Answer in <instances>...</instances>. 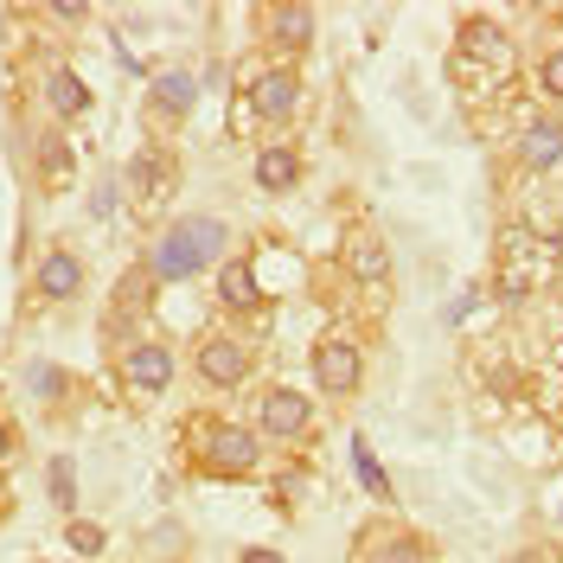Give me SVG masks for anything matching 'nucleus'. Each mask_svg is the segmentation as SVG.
Listing matches in <instances>:
<instances>
[{
  "mask_svg": "<svg viewBox=\"0 0 563 563\" xmlns=\"http://www.w3.org/2000/svg\"><path fill=\"white\" fill-rule=\"evenodd\" d=\"M563 269V256L551 238H531V231H506L499 238V295H531V288H551V276Z\"/></svg>",
  "mask_w": 563,
  "mask_h": 563,
  "instance_id": "4",
  "label": "nucleus"
},
{
  "mask_svg": "<svg viewBox=\"0 0 563 563\" xmlns=\"http://www.w3.org/2000/svg\"><path fill=\"white\" fill-rule=\"evenodd\" d=\"M263 435H269V442H308V435H314V410H308V397L288 390V385L263 390Z\"/></svg>",
  "mask_w": 563,
  "mask_h": 563,
  "instance_id": "9",
  "label": "nucleus"
},
{
  "mask_svg": "<svg viewBox=\"0 0 563 563\" xmlns=\"http://www.w3.org/2000/svg\"><path fill=\"white\" fill-rule=\"evenodd\" d=\"M512 563H563V551H558V544H526Z\"/></svg>",
  "mask_w": 563,
  "mask_h": 563,
  "instance_id": "26",
  "label": "nucleus"
},
{
  "mask_svg": "<svg viewBox=\"0 0 563 563\" xmlns=\"http://www.w3.org/2000/svg\"><path fill=\"white\" fill-rule=\"evenodd\" d=\"M244 563H282L276 551H263V544H256V551H244Z\"/></svg>",
  "mask_w": 563,
  "mask_h": 563,
  "instance_id": "28",
  "label": "nucleus"
},
{
  "mask_svg": "<svg viewBox=\"0 0 563 563\" xmlns=\"http://www.w3.org/2000/svg\"><path fill=\"white\" fill-rule=\"evenodd\" d=\"M7 506H13V499H7V493H0V519H7Z\"/></svg>",
  "mask_w": 563,
  "mask_h": 563,
  "instance_id": "29",
  "label": "nucleus"
},
{
  "mask_svg": "<svg viewBox=\"0 0 563 563\" xmlns=\"http://www.w3.org/2000/svg\"><path fill=\"white\" fill-rule=\"evenodd\" d=\"M174 385V352L161 346V340H135V346L122 352V390L147 404V397H161V390Z\"/></svg>",
  "mask_w": 563,
  "mask_h": 563,
  "instance_id": "7",
  "label": "nucleus"
},
{
  "mask_svg": "<svg viewBox=\"0 0 563 563\" xmlns=\"http://www.w3.org/2000/svg\"><path fill=\"white\" fill-rule=\"evenodd\" d=\"M45 103H52V115H65V122H77V115L90 109V90L77 84V70L52 65V70H45Z\"/></svg>",
  "mask_w": 563,
  "mask_h": 563,
  "instance_id": "17",
  "label": "nucleus"
},
{
  "mask_svg": "<svg viewBox=\"0 0 563 563\" xmlns=\"http://www.w3.org/2000/svg\"><path fill=\"white\" fill-rule=\"evenodd\" d=\"M77 288H84V263H77L70 250H52V256L38 263V295H45V301H77Z\"/></svg>",
  "mask_w": 563,
  "mask_h": 563,
  "instance_id": "15",
  "label": "nucleus"
},
{
  "mask_svg": "<svg viewBox=\"0 0 563 563\" xmlns=\"http://www.w3.org/2000/svg\"><path fill=\"white\" fill-rule=\"evenodd\" d=\"M314 378L327 397H352V390L365 385V352L352 346V340H320L314 346Z\"/></svg>",
  "mask_w": 563,
  "mask_h": 563,
  "instance_id": "10",
  "label": "nucleus"
},
{
  "mask_svg": "<svg viewBox=\"0 0 563 563\" xmlns=\"http://www.w3.org/2000/svg\"><path fill=\"white\" fill-rule=\"evenodd\" d=\"M199 103V84L186 77V70H167V77H154V90H147V115H161V122H179L186 109Z\"/></svg>",
  "mask_w": 563,
  "mask_h": 563,
  "instance_id": "14",
  "label": "nucleus"
},
{
  "mask_svg": "<svg viewBox=\"0 0 563 563\" xmlns=\"http://www.w3.org/2000/svg\"><path fill=\"white\" fill-rule=\"evenodd\" d=\"M352 467H358V481H365V487L378 493V499H390V481H385V467H378V455H372L365 442H352Z\"/></svg>",
  "mask_w": 563,
  "mask_h": 563,
  "instance_id": "23",
  "label": "nucleus"
},
{
  "mask_svg": "<svg viewBox=\"0 0 563 563\" xmlns=\"http://www.w3.org/2000/svg\"><path fill=\"white\" fill-rule=\"evenodd\" d=\"M256 186H263V192L301 186V154H295V147H263V154H256Z\"/></svg>",
  "mask_w": 563,
  "mask_h": 563,
  "instance_id": "18",
  "label": "nucleus"
},
{
  "mask_svg": "<svg viewBox=\"0 0 563 563\" xmlns=\"http://www.w3.org/2000/svg\"><path fill=\"white\" fill-rule=\"evenodd\" d=\"M256 365V352L238 340V333H206L199 340V385L206 390H238Z\"/></svg>",
  "mask_w": 563,
  "mask_h": 563,
  "instance_id": "6",
  "label": "nucleus"
},
{
  "mask_svg": "<svg viewBox=\"0 0 563 563\" xmlns=\"http://www.w3.org/2000/svg\"><path fill=\"white\" fill-rule=\"evenodd\" d=\"M295 97H301V77H295L288 65H276V70L256 77V115H263V122H288Z\"/></svg>",
  "mask_w": 563,
  "mask_h": 563,
  "instance_id": "13",
  "label": "nucleus"
},
{
  "mask_svg": "<svg viewBox=\"0 0 563 563\" xmlns=\"http://www.w3.org/2000/svg\"><path fill=\"white\" fill-rule=\"evenodd\" d=\"M346 563H435V544H429L417 526H404V519H385V512H378V519L358 526Z\"/></svg>",
  "mask_w": 563,
  "mask_h": 563,
  "instance_id": "5",
  "label": "nucleus"
},
{
  "mask_svg": "<svg viewBox=\"0 0 563 563\" xmlns=\"http://www.w3.org/2000/svg\"><path fill=\"white\" fill-rule=\"evenodd\" d=\"M224 256V224L218 218H179L167 238H154V256H147V276L154 282H179L199 276L206 263Z\"/></svg>",
  "mask_w": 563,
  "mask_h": 563,
  "instance_id": "3",
  "label": "nucleus"
},
{
  "mask_svg": "<svg viewBox=\"0 0 563 563\" xmlns=\"http://www.w3.org/2000/svg\"><path fill=\"white\" fill-rule=\"evenodd\" d=\"M519 84V52L512 38L499 33L493 20H461V38H455V90L461 103L474 115H487L493 97H512Z\"/></svg>",
  "mask_w": 563,
  "mask_h": 563,
  "instance_id": "1",
  "label": "nucleus"
},
{
  "mask_svg": "<svg viewBox=\"0 0 563 563\" xmlns=\"http://www.w3.org/2000/svg\"><path fill=\"white\" fill-rule=\"evenodd\" d=\"M340 263H346V276L358 282V288H372V295H385L390 288V250H385V238H378L372 224H352L346 231Z\"/></svg>",
  "mask_w": 563,
  "mask_h": 563,
  "instance_id": "8",
  "label": "nucleus"
},
{
  "mask_svg": "<svg viewBox=\"0 0 563 563\" xmlns=\"http://www.w3.org/2000/svg\"><path fill=\"white\" fill-rule=\"evenodd\" d=\"M186 455L199 474H218V481H244L263 467V442L256 429H238V422H218V417H192L186 422Z\"/></svg>",
  "mask_w": 563,
  "mask_h": 563,
  "instance_id": "2",
  "label": "nucleus"
},
{
  "mask_svg": "<svg viewBox=\"0 0 563 563\" xmlns=\"http://www.w3.org/2000/svg\"><path fill=\"white\" fill-rule=\"evenodd\" d=\"M218 301H224L231 314H250V308L263 301V288H256V269H250V263H224V269H218Z\"/></svg>",
  "mask_w": 563,
  "mask_h": 563,
  "instance_id": "19",
  "label": "nucleus"
},
{
  "mask_svg": "<svg viewBox=\"0 0 563 563\" xmlns=\"http://www.w3.org/2000/svg\"><path fill=\"white\" fill-rule=\"evenodd\" d=\"M263 33L276 38L282 52H301V45L314 38V7H301V0H276V7H263Z\"/></svg>",
  "mask_w": 563,
  "mask_h": 563,
  "instance_id": "12",
  "label": "nucleus"
},
{
  "mask_svg": "<svg viewBox=\"0 0 563 563\" xmlns=\"http://www.w3.org/2000/svg\"><path fill=\"white\" fill-rule=\"evenodd\" d=\"M147 282H154L147 269L122 276V288H115V308H109V320H103L109 333H122V327H135V320H141V308H147Z\"/></svg>",
  "mask_w": 563,
  "mask_h": 563,
  "instance_id": "20",
  "label": "nucleus"
},
{
  "mask_svg": "<svg viewBox=\"0 0 563 563\" xmlns=\"http://www.w3.org/2000/svg\"><path fill=\"white\" fill-rule=\"evenodd\" d=\"M538 84H544V97H563V45L544 58V70H538Z\"/></svg>",
  "mask_w": 563,
  "mask_h": 563,
  "instance_id": "25",
  "label": "nucleus"
},
{
  "mask_svg": "<svg viewBox=\"0 0 563 563\" xmlns=\"http://www.w3.org/2000/svg\"><path fill=\"white\" fill-rule=\"evenodd\" d=\"M558 161H563V122H531L526 135H519V167L544 174V167H558Z\"/></svg>",
  "mask_w": 563,
  "mask_h": 563,
  "instance_id": "16",
  "label": "nucleus"
},
{
  "mask_svg": "<svg viewBox=\"0 0 563 563\" xmlns=\"http://www.w3.org/2000/svg\"><path fill=\"white\" fill-rule=\"evenodd\" d=\"M38 174L52 179V186L70 174V147H65V135H45V141H38Z\"/></svg>",
  "mask_w": 563,
  "mask_h": 563,
  "instance_id": "22",
  "label": "nucleus"
},
{
  "mask_svg": "<svg viewBox=\"0 0 563 563\" xmlns=\"http://www.w3.org/2000/svg\"><path fill=\"white\" fill-rule=\"evenodd\" d=\"M65 544L77 551V558H103L109 538H103V526H90V519H70V526H65Z\"/></svg>",
  "mask_w": 563,
  "mask_h": 563,
  "instance_id": "21",
  "label": "nucleus"
},
{
  "mask_svg": "<svg viewBox=\"0 0 563 563\" xmlns=\"http://www.w3.org/2000/svg\"><path fill=\"white\" fill-rule=\"evenodd\" d=\"M20 455V442H13V422L0 417V467H7V461Z\"/></svg>",
  "mask_w": 563,
  "mask_h": 563,
  "instance_id": "27",
  "label": "nucleus"
},
{
  "mask_svg": "<svg viewBox=\"0 0 563 563\" xmlns=\"http://www.w3.org/2000/svg\"><path fill=\"white\" fill-rule=\"evenodd\" d=\"M129 192H135V206L154 218V206H167V192H174V154H167V147H141L135 167H129Z\"/></svg>",
  "mask_w": 563,
  "mask_h": 563,
  "instance_id": "11",
  "label": "nucleus"
},
{
  "mask_svg": "<svg viewBox=\"0 0 563 563\" xmlns=\"http://www.w3.org/2000/svg\"><path fill=\"white\" fill-rule=\"evenodd\" d=\"M45 487H52V499H58V506L70 512V506H77V467L58 455V461H52V474H45Z\"/></svg>",
  "mask_w": 563,
  "mask_h": 563,
  "instance_id": "24",
  "label": "nucleus"
}]
</instances>
